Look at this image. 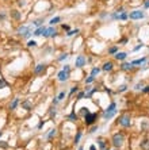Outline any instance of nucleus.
<instances>
[{
    "mask_svg": "<svg viewBox=\"0 0 149 150\" xmlns=\"http://www.w3.org/2000/svg\"><path fill=\"white\" fill-rule=\"evenodd\" d=\"M123 142H125V134L119 131V133H115L113 135V138H111V143H113L114 147H122L123 146Z\"/></svg>",
    "mask_w": 149,
    "mask_h": 150,
    "instance_id": "1",
    "label": "nucleus"
},
{
    "mask_svg": "<svg viewBox=\"0 0 149 150\" xmlns=\"http://www.w3.org/2000/svg\"><path fill=\"white\" fill-rule=\"evenodd\" d=\"M118 124L122 126V127H125V129L130 127V126H132V116H130L129 114L121 115V116L118 118Z\"/></svg>",
    "mask_w": 149,
    "mask_h": 150,
    "instance_id": "2",
    "label": "nucleus"
},
{
    "mask_svg": "<svg viewBox=\"0 0 149 150\" xmlns=\"http://www.w3.org/2000/svg\"><path fill=\"white\" fill-rule=\"evenodd\" d=\"M96 120H98V114H96V112H88V114L84 116V123H86L87 126L95 124Z\"/></svg>",
    "mask_w": 149,
    "mask_h": 150,
    "instance_id": "3",
    "label": "nucleus"
},
{
    "mask_svg": "<svg viewBox=\"0 0 149 150\" xmlns=\"http://www.w3.org/2000/svg\"><path fill=\"white\" fill-rule=\"evenodd\" d=\"M127 18L132 20H140L142 18H145V12L142 11V10H134V11L127 14Z\"/></svg>",
    "mask_w": 149,
    "mask_h": 150,
    "instance_id": "4",
    "label": "nucleus"
},
{
    "mask_svg": "<svg viewBox=\"0 0 149 150\" xmlns=\"http://www.w3.org/2000/svg\"><path fill=\"white\" fill-rule=\"evenodd\" d=\"M18 34H19L20 37H22V38H26V39H27V38H30V37H31V27H29V26H20L19 28H18Z\"/></svg>",
    "mask_w": 149,
    "mask_h": 150,
    "instance_id": "5",
    "label": "nucleus"
},
{
    "mask_svg": "<svg viewBox=\"0 0 149 150\" xmlns=\"http://www.w3.org/2000/svg\"><path fill=\"white\" fill-rule=\"evenodd\" d=\"M86 62H87V58L84 57V55H77L76 59H74V66L76 68H83L84 65H86Z\"/></svg>",
    "mask_w": 149,
    "mask_h": 150,
    "instance_id": "6",
    "label": "nucleus"
},
{
    "mask_svg": "<svg viewBox=\"0 0 149 150\" xmlns=\"http://www.w3.org/2000/svg\"><path fill=\"white\" fill-rule=\"evenodd\" d=\"M69 75H71V72L61 71V72H58V75H57V80L61 81V83H65V81H68V79H69Z\"/></svg>",
    "mask_w": 149,
    "mask_h": 150,
    "instance_id": "7",
    "label": "nucleus"
},
{
    "mask_svg": "<svg viewBox=\"0 0 149 150\" xmlns=\"http://www.w3.org/2000/svg\"><path fill=\"white\" fill-rule=\"evenodd\" d=\"M57 34H58V32L56 31L54 26H50V27H46V31H45L43 37H45V38H49V37H53V38H54Z\"/></svg>",
    "mask_w": 149,
    "mask_h": 150,
    "instance_id": "8",
    "label": "nucleus"
},
{
    "mask_svg": "<svg viewBox=\"0 0 149 150\" xmlns=\"http://www.w3.org/2000/svg\"><path fill=\"white\" fill-rule=\"evenodd\" d=\"M121 71H123V72H130V71H133V65H132V62H125V61H122V64H121Z\"/></svg>",
    "mask_w": 149,
    "mask_h": 150,
    "instance_id": "9",
    "label": "nucleus"
},
{
    "mask_svg": "<svg viewBox=\"0 0 149 150\" xmlns=\"http://www.w3.org/2000/svg\"><path fill=\"white\" fill-rule=\"evenodd\" d=\"M114 57H115V59H118V61H125V59L127 58V53H125V51H117V53L114 54Z\"/></svg>",
    "mask_w": 149,
    "mask_h": 150,
    "instance_id": "10",
    "label": "nucleus"
},
{
    "mask_svg": "<svg viewBox=\"0 0 149 150\" xmlns=\"http://www.w3.org/2000/svg\"><path fill=\"white\" fill-rule=\"evenodd\" d=\"M45 69H46V64H38V65L34 68V73H36V75H41L42 72H45Z\"/></svg>",
    "mask_w": 149,
    "mask_h": 150,
    "instance_id": "11",
    "label": "nucleus"
},
{
    "mask_svg": "<svg viewBox=\"0 0 149 150\" xmlns=\"http://www.w3.org/2000/svg\"><path fill=\"white\" fill-rule=\"evenodd\" d=\"M114 69V62L113 61H109V62H104L102 66V71L104 72H111Z\"/></svg>",
    "mask_w": 149,
    "mask_h": 150,
    "instance_id": "12",
    "label": "nucleus"
},
{
    "mask_svg": "<svg viewBox=\"0 0 149 150\" xmlns=\"http://www.w3.org/2000/svg\"><path fill=\"white\" fill-rule=\"evenodd\" d=\"M45 31H46V27H45V26H41V27H37V30L33 32V35L34 37H41V35L45 34Z\"/></svg>",
    "mask_w": 149,
    "mask_h": 150,
    "instance_id": "13",
    "label": "nucleus"
},
{
    "mask_svg": "<svg viewBox=\"0 0 149 150\" xmlns=\"http://www.w3.org/2000/svg\"><path fill=\"white\" fill-rule=\"evenodd\" d=\"M98 91V88H86V96H84V97H86V99H91V96L94 95L95 92Z\"/></svg>",
    "mask_w": 149,
    "mask_h": 150,
    "instance_id": "14",
    "label": "nucleus"
},
{
    "mask_svg": "<svg viewBox=\"0 0 149 150\" xmlns=\"http://www.w3.org/2000/svg\"><path fill=\"white\" fill-rule=\"evenodd\" d=\"M22 108H24L26 111H31L33 110V103L29 102V100H24V102H22Z\"/></svg>",
    "mask_w": 149,
    "mask_h": 150,
    "instance_id": "15",
    "label": "nucleus"
},
{
    "mask_svg": "<svg viewBox=\"0 0 149 150\" xmlns=\"http://www.w3.org/2000/svg\"><path fill=\"white\" fill-rule=\"evenodd\" d=\"M98 145L100 150H107V142L103 138H98Z\"/></svg>",
    "mask_w": 149,
    "mask_h": 150,
    "instance_id": "16",
    "label": "nucleus"
},
{
    "mask_svg": "<svg viewBox=\"0 0 149 150\" xmlns=\"http://www.w3.org/2000/svg\"><path fill=\"white\" fill-rule=\"evenodd\" d=\"M146 61H148V58L146 57H142V58H138V59H134V61H132V65H142V64H145Z\"/></svg>",
    "mask_w": 149,
    "mask_h": 150,
    "instance_id": "17",
    "label": "nucleus"
},
{
    "mask_svg": "<svg viewBox=\"0 0 149 150\" xmlns=\"http://www.w3.org/2000/svg\"><path fill=\"white\" fill-rule=\"evenodd\" d=\"M56 134H57V130H56V129H52V130H49L47 134H45V139H52Z\"/></svg>",
    "mask_w": 149,
    "mask_h": 150,
    "instance_id": "18",
    "label": "nucleus"
},
{
    "mask_svg": "<svg viewBox=\"0 0 149 150\" xmlns=\"http://www.w3.org/2000/svg\"><path fill=\"white\" fill-rule=\"evenodd\" d=\"M68 120H71V122H77V115H76V111H72L71 114L67 116Z\"/></svg>",
    "mask_w": 149,
    "mask_h": 150,
    "instance_id": "19",
    "label": "nucleus"
},
{
    "mask_svg": "<svg viewBox=\"0 0 149 150\" xmlns=\"http://www.w3.org/2000/svg\"><path fill=\"white\" fill-rule=\"evenodd\" d=\"M18 104H19V99H18V97H15V99L10 103V110H11V111L15 110L16 107H18Z\"/></svg>",
    "mask_w": 149,
    "mask_h": 150,
    "instance_id": "20",
    "label": "nucleus"
},
{
    "mask_svg": "<svg viewBox=\"0 0 149 150\" xmlns=\"http://www.w3.org/2000/svg\"><path fill=\"white\" fill-rule=\"evenodd\" d=\"M11 16L14 18V19L19 20L20 18H22V14H20L19 11H16V10H12V11H11Z\"/></svg>",
    "mask_w": 149,
    "mask_h": 150,
    "instance_id": "21",
    "label": "nucleus"
},
{
    "mask_svg": "<svg viewBox=\"0 0 149 150\" xmlns=\"http://www.w3.org/2000/svg\"><path fill=\"white\" fill-rule=\"evenodd\" d=\"M60 22H61V18H60V16H54V18H52L50 19L49 24H50V26H56V24L60 23Z\"/></svg>",
    "mask_w": 149,
    "mask_h": 150,
    "instance_id": "22",
    "label": "nucleus"
},
{
    "mask_svg": "<svg viewBox=\"0 0 149 150\" xmlns=\"http://www.w3.org/2000/svg\"><path fill=\"white\" fill-rule=\"evenodd\" d=\"M43 18H41V19H37L33 22V26H36V27H41V26H43Z\"/></svg>",
    "mask_w": 149,
    "mask_h": 150,
    "instance_id": "23",
    "label": "nucleus"
},
{
    "mask_svg": "<svg viewBox=\"0 0 149 150\" xmlns=\"http://www.w3.org/2000/svg\"><path fill=\"white\" fill-rule=\"evenodd\" d=\"M100 71H102V69H100V68H92V71H91V76H94V77H96V76L99 75V73H100Z\"/></svg>",
    "mask_w": 149,
    "mask_h": 150,
    "instance_id": "24",
    "label": "nucleus"
},
{
    "mask_svg": "<svg viewBox=\"0 0 149 150\" xmlns=\"http://www.w3.org/2000/svg\"><path fill=\"white\" fill-rule=\"evenodd\" d=\"M79 32H80V30H79V28L69 30V31H67V37H73V35H76V34H79Z\"/></svg>",
    "mask_w": 149,
    "mask_h": 150,
    "instance_id": "25",
    "label": "nucleus"
},
{
    "mask_svg": "<svg viewBox=\"0 0 149 150\" xmlns=\"http://www.w3.org/2000/svg\"><path fill=\"white\" fill-rule=\"evenodd\" d=\"M80 138H81V131L79 130L77 133H76V135H74V139H73V143H74V145H76V143H79Z\"/></svg>",
    "mask_w": 149,
    "mask_h": 150,
    "instance_id": "26",
    "label": "nucleus"
},
{
    "mask_svg": "<svg viewBox=\"0 0 149 150\" xmlns=\"http://www.w3.org/2000/svg\"><path fill=\"white\" fill-rule=\"evenodd\" d=\"M94 81H95V77H94V76H91V75L88 76V77H87L86 80H84V83H86V85H88V84H92Z\"/></svg>",
    "mask_w": 149,
    "mask_h": 150,
    "instance_id": "27",
    "label": "nucleus"
},
{
    "mask_svg": "<svg viewBox=\"0 0 149 150\" xmlns=\"http://www.w3.org/2000/svg\"><path fill=\"white\" fill-rule=\"evenodd\" d=\"M65 96H67V92H65V91H61V92L58 93V96H57V100H58V102H61V100L65 99Z\"/></svg>",
    "mask_w": 149,
    "mask_h": 150,
    "instance_id": "28",
    "label": "nucleus"
},
{
    "mask_svg": "<svg viewBox=\"0 0 149 150\" xmlns=\"http://www.w3.org/2000/svg\"><path fill=\"white\" fill-rule=\"evenodd\" d=\"M84 96H86V92H84V91H80V92H77V96H76V100H81V99H84Z\"/></svg>",
    "mask_w": 149,
    "mask_h": 150,
    "instance_id": "29",
    "label": "nucleus"
},
{
    "mask_svg": "<svg viewBox=\"0 0 149 150\" xmlns=\"http://www.w3.org/2000/svg\"><path fill=\"white\" fill-rule=\"evenodd\" d=\"M8 83L4 79H0V89H3V88H7Z\"/></svg>",
    "mask_w": 149,
    "mask_h": 150,
    "instance_id": "30",
    "label": "nucleus"
},
{
    "mask_svg": "<svg viewBox=\"0 0 149 150\" xmlns=\"http://www.w3.org/2000/svg\"><path fill=\"white\" fill-rule=\"evenodd\" d=\"M76 92H79V87H77V85H74V87L71 88V91H69V96H72L73 93H76Z\"/></svg>",
    "mask_w": 149,
    "mask_h": 150,
    "instance_id": "31",
    "label": "nucleus"
},
{
    "mask_svg": "<svg viewBox=\"0 0 149 150\" xmlns=\"http://www.w3.org/2000/svg\"><path fill=\"white\" fill-rule=\"evenodd\" d=\"M117 51H118V46H113V48L109 49V54H113L114 55Z\"/></svg>",
    "mask_w": 149,
    "mask_h": 150,
    "instance_id": "32",
    "label": "nucleus"
},
{
    "mask_svg": "<svg viewBox=\"0 0 149 150\" xmlns=\"http://www.w3.org/2000/svg\"><path fill=\"white\" fill-rule=\"evenodd\" d=\"M88 112H90V111H88V108H87V107H81V110H80V114H81L83 116H86Z\"/></svg>",
    "mask_w": 149,
    "mask_h": 150,
    "instance_id": "33",
    "label": "nucleus"
},
{
    "mask_svg": "<svg viewBox=\"0 0 149 150\" xmlns=\"http://www.w3.org/2000/svg\"><path fill=\"white\" fill-rule=\"evenodd\" d=\"M98 129H99V127L96 126V124H92V127L90 129V131H88V133H90V134H94L95 131H98Z\"/></svg>",
    "mask_w": 149,
    "mask_h": 150,
    "instance_id": "34",
    "label": "nucleus"
},
{
    "mask_svg": "<svg viewBox=\"0 0 149 150\" xmlns=\"http://www.w3.org/2000/svg\"><path fill=\"white\" fill-rule=\"evenodd\" d=\"M68 57H69V54H68V53H64V54H61L58 57V61H64V59H67Z\"/></svg>",
    "mask_w": 149,
    "mask_h": 150,
    "instance_id": "35",
    "label": "nucleus"
},
{
    "mask_svg": "<svg viewBox=\"0 0 149 150\" xmlns=\"http://www.w3.org/2000/svg\"><path fill=\"white\" fill-rule=\"evenodd\" d=\"M56 115H57V111H56V107L54 108H50V118H56Z\"/></svg>",
    "mask_w": 149,
    "mask_h": 150,
    "instance_id": "36",
    "label": "nucleus"
},
{
    "mask_svg": "<svg viewBox=\"0 0 149 150\" xmlns=\"http://www.w3.org/2000/svg\"><path fill=\"white\" fill-rule=\"evenodd\" d=\"M27 46H29V48H36V46H37V42H36V41H29Z\"/></svg>",
    "mask_w": 149,
    "mask_h": 150,
    "instance_id": "37",
    "label": "nucleus"
},
{
    "mask_svg": "<svg viewBox=\"0 0 149 150\" xmlns=\"http://www.w3.org/2000/svg\"><path fill=\"white\" fill-rule=\"evenodd\" d=\"M125 91H127V85H121L118 88V92H125Z\"/></svg>",
    "mask_w": 149,
    "mask_h": 150,
    "instance_id": "38",
    "label": "nucleus"
},
{
    "mask_svg": "<svg viewBox=\"0 0 149 150\" xmlns=\"http://www.w3.org/2000/svg\"><path fill=\"white\" fill-rule=\"evenodd\" d=\"M141 48H144V44H142V42H141V44H140V45H137V46H136V48L133 49V51H138V50H140V49H141Z\"/></svg>",
    "mask_w": 149,
    "mask_h": 150,
    "instance_id": "39",
    "label": "nucleus"
},
{
    "mask_svg": "<svg viewBox=\"0 0 149 150\" xmlns=\"http://www.w3.org/2000/svg\"><path fill=\"white\" fill-rule=\"evenodd\" d=\"M6 16H7V14L4 11H0V20H4L6 19Z\"/></svg>",
    "mask_w": 149,
    "mask_h": 150,
    "instance_id": "40",
    "label": "nucleus"
},
{
    "mask_svg": "<svg viewBox=\"0 0 149 150\" xmlns=\"http://www.w3.org/2000/svg\"><path fill=\"white\" fill-rule=\"evenodd\" d=\"M117 14H122V12H125V7H119V8H117Z\"/></svg>",
    "mask_w": 149,
    "mask_h": 150,
    "instance_id": "41",
    "label": "nucleus"
},
{
    "mask_svg": "<svg viewBox=\"0 0 149 150\" xmlns=\"http://www.w3.org/2000/svg\"><path fill=\"white\" fill-rule=\"evenodd\" d=\"M61 27H63V30H65V31H69V30H71V27H69L68 24H61Z\"/></svg>",
    "mask_w": 149,
    "mask_h": 150,
    "instance_id": "42",
    "label": "nucleus"
},
{
    "mask_svg": "<svg viewBox=\"0 0 149 150\" xmlns=\"http://www.w3.org/2000/svg\"><path fill=\"white\" fill-rule=\"evenodd\" d=\"M142 88V83H138V84H136V87H134V89H137V91H140Z\"/></svg>",
    "mask_w": 149,
    "mask_h": 150,
    "instance_id": "43",
    "label": "nucleus"
},
{
    "mask_svg": "<svg viewBox=\"0 0 149 150\" xmlns=\"http://www.w3.org/2000/svg\"><path fill=\"white\" fill-rule=\"evenodd\" d=\"M63 71H65V72H71V68H69V65H64Z\"/></svg>",
    "mask_w": 149,
    "mask_h": 150,
    "instance_id": "44",
    "label": "nucleus"
},
{
    "mask_svg": "<svg viewBox=\"0 0 149 150\" xmlns=\"http://www.w3.org/2000/svg\"><path fill=\"white\" fill-rule=\"evenodd\" d=\"M0 146L3 147V149H7V147H8V145H7V143H6V142H3V141H1V142H0Z\"/></svg>",
    "mask_w": 149,
    "mask_h": 150,
    "instance_id": "45",
    "label": "nucleus"
},
{
    "mask_svg": "<svg viewBox=\"0 0 149 150\" xmlns=\"http://www.w3.org/2000/svg\"><path fill=\"white\" fill-rule=\"evenodd\" d=\"M142 92H144V93H149V85H146L145 88H142Z\"/></svg>",
    "mask_w": 149,
    "mask_h": 150,
    "instance_id": "46",
    "label": "nucleus"
},
{
    "mask_svg": "<svg viewBox=\"0 0 149 150\" xmlns=\"http://www.w3.org/2000/svg\"><path fill=\"white\" fill-rule=\"evenodd\" d=\"M119 44H122V45L127 44V38H123V39H121V41H119Z\"/></svg>",
    "mask_w": 149,
    "mask_h": 150,
    "instance_id": "47",
    "label": "nucleus"
},
{
    "mask_svg": "<svg viewBox=\"0 0 149 150\" xmlns=\"http://www.w3.org/2000/svg\"><path fill=\"white\" fill-rule=\"evenodd\" d=\"M144 8H149V0H145V1H144Z\"/></svg>",
    "mask_w": 149,
    "mask_h": 150,
    "instance_id": "48",
    "label": "nucleus"
},
{
    "mask_svg": "<svg viewBox=\"0 0 149 150\" xmlns=\"http://www.w3.org/2000/svg\"><path fill=\"white\" fill-rule=\"evenodd\" d=\"M18 4H19L20 7H22V6H24V0H18Z\"/></svg>",
    "mask_w": 149,
    "mask_h": 150,
    "instance_id": "49",
    "label": "nucleus"
},
{
    "mask_svg": "<svg viewBox=\"0 0 149 150\" xmlns=\"http://www.w3.org/2000/svg\"><path fill=\"white\" fill-rule=\"evenodd\" d=\"M45 124V120H42V122H39V124H38V129H42V126Z\"/></svg>",
    "mask_w": 149,
    "mask_h": 150,
    "instance_id": "50",
    "label": "nucleus"
},
{
    "mask_svg": "<svg viewBox=\"0 0 149 150\" xmlns=\"http://www.w3.org/2000/svg\"><path fill=\"white\" fill-rule=\"evenodd\" d=\"M53 104H54V106H57V104H58V100H57V97H54V99H53Z\"/></svg>",
    "mask_w": 149,
    "mask_h": 150,
    "instance_id": "51",
    "label": "nucleus"
},
{
    "mask_svg": "<svg viewBox=\"0 0 149 150\" xmlns=\"http://www.w3.org/2000/svg\"><path fill=\"white\" fill-rule=\"evenodd\" d=\"M90 150H96V147H95L94 145H91V146H90Z\"/></svg>",
    "mask_w": 149,
    "mask_h": 150,
    "instance_id": "52",
    "label": "nucleus"
},
{
    "mask_svg": "<svg viewBox=\"0 0 149 150\" xmlns=\"http://www.w3.org/2000/svg\"><path fill=\"white\" fill-rule=\"evenodd\" d=\"M107 16V14H104V12H103V14H100V18H106Z\"/></svg>",
    "mask_w": 149,
    "mask_h": 150,
    "instance_id": "53",
    "label": "nucleus"
},
{
    "mask_svg": "<svg viewBox=\"0 0 149 150\" xmlns=\"http://www.w3.org/2000/svg\"><path fill=\"white\" fill-rule=\"evenodd\" d=\"M79 150H84V149H83V147H79Z\"/></svg>",
    "mask_w": 149,
    "mask_h": 150,
    "instance_id": "54",
    "label": "nucleus"
},
{
    "mask_svg": "<svg viewBox=\"0 0 149 150\" xmlns=\"http://www.w3.org/2000/svg\"><path fill=\"white\" fill-rule=\"evenodd\" d=\"M1 135H3V133H1V131H0V137H1Z\"/></svg>",
    "mask_w": 149,
    "mask_h": 150,
    "instance_id": "55",
    "label": "nucleus"
},
{
    "mask_svg": "<svg viewBox=\"0 0 149 150\" xmlns=\"http://www.w3.org/2000/svg\"><path fill=\"white\" fill-rule=\"evenodd\" d=\"M107 150H109V149H107Z\"/></svg>",
    "mask_w": 149,
    "mask_h": 150,
    "instance_id": "56",
    "label": "nucleus"
}]
</instances>
